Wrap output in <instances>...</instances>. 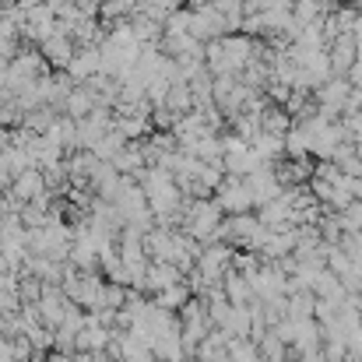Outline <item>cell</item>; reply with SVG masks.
Returning <instances> with one entry per match:
<instances>
[{
	"mask_svg": "<svg viewBox=\"0 0 362 362\" xmlns=\"http://www.w3.org/2000/svg\"><path fill=\"white\" fill-rule=\"evenodd\" d=\"M327 60H331V74L334 78H345L356 64V42L352 35H338L331 46H327Z\"/></svg>",
	"mask_w": 362,
	"mask_h": 362,
	"instance_id": "obj_1",
	"label": "cell"
}]
</instances>
